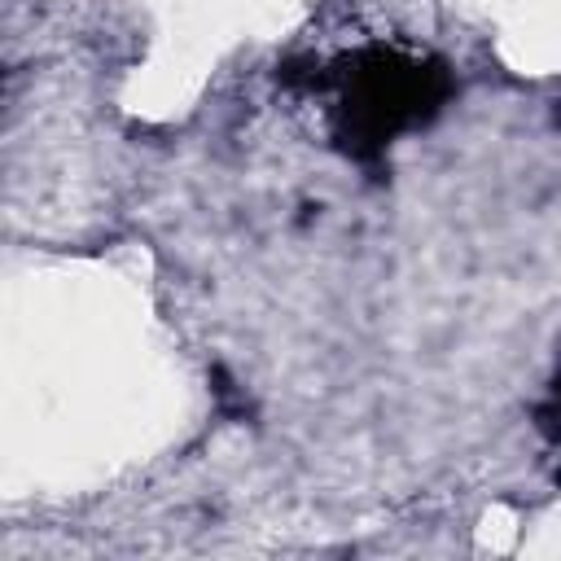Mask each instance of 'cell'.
<instances>
[{"label":"cell","instance_id":"1","mask_svg":"<svg viewBox=\"0 0 561 561\" xmlns=\"http://www.w3.org/2000/svg\"><path fill=\"white\" fill-rule=\"evenodd\" d=\"M451 92V75L443 61L408 57L394 48H364L355 57H342L337 66V145L368 162L386 153V145L399 131H412L430 123Z\"/></svg>","mask_w":561,"mask_h":561},{"label":"cell","instance_id":"2","mask_svg":"<svg viewBox=\"0 0 561 561\" xmlns=\"http://www.w3.org/2000/svg\"><path fill=\"white\" fill-rule=\"evenodd\" d=\"M535 425H539L552 443H561V373H557V381H552V399L535 412Z\"/></svg>","mask_w":561,"mask_h":561}]
</instances>
